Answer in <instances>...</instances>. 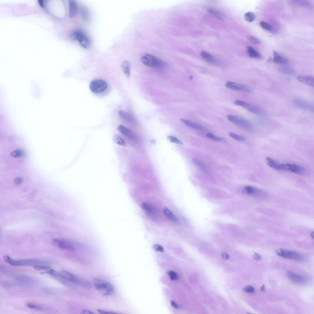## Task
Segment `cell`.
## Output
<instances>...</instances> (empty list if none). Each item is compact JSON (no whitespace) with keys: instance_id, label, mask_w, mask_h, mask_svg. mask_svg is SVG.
<instances>
[{"instance_id":"1","label":"cell","mask_w":314,"mask_h":314,"mask_svg":"<svg viewBox=\"0 0 314 314\" xmlns=\"http://www.w3.org/2000/svg\"><path fill=\"white\" fill-rule=\"evenodd\" d=\"M3 259L6 262L14 266L47 265L51 263V262L49 260L36 259L15 260L7 255L4 256Z\"/></svg>"},{"instance_id":"2","label":"cell","mask_w":314,"mask_h":314,"mask_svg":"<svg viewBox=\"0 0 314 314\" xmlns=\"http://www.w3.org/2000/svg\"><path fill=\"white\" fill-rule=\"evenodd\" d=\"M54 277L57 279H65L83 287L88 288L91 286V284L89 282L65 270H61L59 272H56Z\"/></svg>"},{"instance_id":"3","label":"cell","mask_w":314,"mask_h":314,"mask_svg":"<svg viewBox=\"0 0 314 314\" xmlns=\"http://www.w3.org/2000/svg\"><path fill=\"white\" fill-rule=\"evenodd\" d=\"M142 62L148 67L156 68H162L164 66V62L155 56L147 54L141 58Z\"/></svg>"},{"instance_id":"4","label":"cell","mask_w":314,"mask_h":314,"mask_svg":"<svg viewBox=\"0 0 314 314\" xmlns=\"http://www.w3.org/2000/svg\"><path fill=\"white\" fill-rule=\"evenodd\" d=\"M228 119L232 124L240 126L248 131L253 130V127L252 124L247 120L235 115H229L227 116Z\"/></svg>"},{"instance_id":"5","label":"cell","mask_w":314,"mask_h":314,"mask_svg":"<svg viewBox=\"0 0 314 314\" xmlns=\"http://www.w3.org/2000/svg\"><path fill=\"white\" fill-rule=\"evenodd\" d=\"M94 286L97 290L104 291V295H110L113 294L114 287L112 283L99 279L94 280Z\"/></svg>"},{"instance_id":"6","label":"cell","mask_w":314,"mask_h":314,"mask_svg":"<svg viewBox=\"0 0 314 314\" xmlns=\"http://www.w3.org/2000/svg\"><path fill=\"white\" fill-rule=\"evenodd\" d=\"M277 255L284 258L290 259L299 261H304L305 258L301 254L293 251L283 248H279L276 251Z\"/></svg>"},{"instance_id":"7","label":"cell","mask_w":314,"mask_h":314,"mask_svg":"<svg viewBox=\"0 0 314 314\" xmlns=\"http://www.w3.org/2000/svg\"><path fill=\"white\" fill-rule=\"evenodd\" d=\"M53 245L62 249L73 251H75L76 243L73 241L66 239L55 238L52 240Z\"/></svg>"},{"instance_id":"8","label":"cell","mask_w":314,"mask_h":314,"mask_svg":"<svg viewBox=\"0 0 314 314\" xmlns=\"http://www.w3.org/2000/svg\"><path fill=\"white\" fill-rule=\"evenodd\" d=\"M234 104L235 105L242 107L255 114L262 116L266 115V113L263 110L245 102L237 100L234 102Z\"/></svg>"},{"instance_id":"9","label":"cell","mask_w":314,"mask_h":314,"mask_svg":"<svg viewBox=\"0 0 314 314\" xmlns=\"http://www.w3.org/2000/svg\"><path fill=\"white\" fill-rule=\"evenodd\" d=\"M73 38L78 41L81 46L85 49H88L91 45L89 37L83 31L78 30L74 32L72 34Z\"/></svg>"},{"instance_id":"10","label":"cell","mask_w":314,"mask_h":314,"mask_svg":"<svg viewBox=\"0 0 314 314\" xmlns=\"http://www.w3.org/2000/svg\"><path fill=\"white\" fill-rule=\"evenodd\" d=\"M285 171H289L304 176H307L310 174L309 171L305 168L294 164H285Z\"/></svg>"},{"instance_id":"11","label":"cell","mask_w":314,"mask_h":314,"mask_svg":"<svg viewBox=\"0 0 314 314\" xmlns=\"http://www.w3.org/2000/svg\"><path fill=\"white\" fill-rule=\"evenodd\" d=\"M107 84L105 81L99 79L91 81L89 85L91 91L93 92L98 94L105 91L107 88Z\"/></svg>"},{"instance_id":"12","label":"cell","mask_w":314,"mask_h":314,"mask_svg":"<svg viewBox=\"0 0 314 314\" xmlns=\"http://www.w3.org/2000/svg\"><path fill=\"white\" fill-rule=\"evenodd\" d=\"M225 86L226 88L232 90L247 92H251V90L247 86L231 81H227L225 83Z\"/></svg>"},{"instance_id":"13","label":"cell","mask_w":314,"mask_h":314,"mask_svg":"<svg viewBox=\"0 0 314 314\" xmlns=\"http://www.w3.org/2000/svg\"><path fill=\"white\" fill-rule=\"evenodd\" d=\"M287 274L289 280L295 283L304 284L307 283V279L303 276L296 274L291 271H288Z\"/></svg>"},{"instance_id":"14","label":"cell","mask_w":314,"mask_h":314,"mask_svg":"<svg viewBox=\"0 0 314 314\" xmlns=\"http://www.w3.org/2000/svg\"><path fill=\"white\" fill-rule=\"evenodd\" d=\"M293 103L296 107L311 112H314L313 105L309 102L304 100L296 99L294 100Z\"/></svg>"},{"instance_id":"15","label":"cell","mask_w":314,"mask_h":314,"mask_svg":"<svg viewBox=\"0 0 314 314\" xmlns=\"http://www.w3.org/2000/svg\"><path fill=\"white\" fill-rule=\"evenodd\" d=\"M118 130L122 135L131 140L134 141H138V138L135 134L128 128L123 125H119L118 127Z\"/></svg>"},{"instance_id":"16","label":"cell","mask_w":314,"mask_h":314,"mask_svg":"<svg viewBox=\"0 0 314 314\" xmlns=\"http://www.w3.org/2000/svg\"><path fill=\"white\" fill-rule=\"evenodd\" d=\"M266 160L267 165L272 169L277 171H285V164L278 162L268 157H267Z\"/></svg>"},{"instance_id":"17","label":"cell","mask_w":314,"mask_h":314,"mask_svg":"<svg viewBox=\"0 0 314 314\" xmlns=\"http://www.w3.org/2000/svg\"><path fill=\"white\" fill-rule=\"evenodd\" d=\"M15 279L19 282L26 284H35L37 282L35 279L26 275H20L17 276Z\"/></svg>"},{"instance_id":"18","label":"cell","mask_w":314,"mask_h":314,"mask_svg":"<svg viewBox=\"0 0 314 314\" xmlns=\"http://www.w3.org/2000/svg\"><path fill=\"white\" fill-rule=\"evenodd\" d=\"M180 119L183 123L192 128L200 131H204L206 130L204 127L195 122L185 119Z\"/></svg>"},{"instance_id":"19","label":"cell","mask_w":314,"mask_h":314,"mask_svg":"<svg viewBox=\"0 0 314 314\" xmlns=\"http://www.w3.org/2000/svg\"><path fill=\"white\" fill-rule=\"evenodd\" d=\"M297 78L301 83L313 87H314L313 77L311 76H299Z\"/></svg>"},{"instance_id":"20","label":"cell","mask_w":314,"mask_h":314,"mask_svg":"<svg viewBox=\"0 0 314 314\" xmlns=\"http://www.w3.org/2000/svg\"><path fill=\"white\" fill-rule=\"evenodd\" d=\"M69 18H72L76 14L77 10V6L76 2L73 0L69 1Z\"/></svg>"},{"instance_id":"21","label":"cell","mask_w":314,"mask_h":314,"mask_svg":"<svg viewBox=\"0 0 314 314\" xmlns=\"http://www.w3.org/2000/svg\"><path fill=\"white\" fill-rule=\"evenodd\" d=\"M142 208L150 217H153L156 214V211L152 206L146 202L142 203Z\"/></svg>"},{"instance_id":"22","label":"cell","mask_w":314,"mask_h":314,"mask_svg":"<svg viewBox=\"0 0 314 314\" xmlns=\"http://www.w3.org/2000/svg\"><path fill=\"white\" fill-rule=\"evenodd\" d=\"M274 57L273 61L274 62L279 64H285L288 62V60L286 58L283 57L275 51L273 52Z\"/></svg>"},{"instance_id":"23","label":"cell","mask_w":314,"mask_h":314,"mask_svg":"<svg viewBox=\"0 0 314 314\" xmlns=\"http://www.w3.org/2000/svg\"><path fill=\"white\" fill-rule=\"evenodd\" d=\"M247 51L248 56L250 57L258 59H262L263 58L262 56L251 46H247Z\"/></svg>"},{"instance_id":"24","label":"cell","mask_w":314,"mask_h":314,"mask_svg":"<svg viewBox=\"0 0 314 314\" xmlns=\"http://www.w3.org/2000/svg\"><path fill=\"white\" fill-rule=\"evenodd\" d=\"M119 114L121 117L128 123L133 124L135 122L134 118L130 114L122 110H119Z\"/></svg>"},{"instance_id":"25","label":"cell","mask_w":314,"mask_h":314,"mask_svg":"<svg viewBox=\"0 0 314 314\" xmlns=\"http://www.w3.org/2000/svg\"><path fill=\"white\" fill-rule=\"evenodd\" d=\"M163 212L165 216L173 222L177 224L179 223L178 219L175 215L172 213L170 209L167 207H165L163 209Z\"/></svg>"},{"instance_id":"26","label":"cell","mask_w":314,"mask_h":314,"mask_svg":"<svg viewBox=\"0 0 314 314\" xmlns=\"http://www.w3.org/2000/svg\"><path fill=\"white\" fill-rule=\"evenodd\" d=\"M81 13L83 20L86 22H89L90 18L89 11L86 7L84 6L81 7Z\"/></svg>"},{"instance_id":"27","label":"cell","mask_w":314,"mask_h":314,"mask_svg":"<svg viewBox=\"0 0 314 314\" xmlns=\"http://www.w3.org/2000/svg\"><path fill=\"white\" fill-rule=\"evenodd\" d=\"M260 25L264 29L272 33H276V29L268 23L264 21H261L260 22Z\"/></svg>"},{"instance_id":"28","label":"cell","mask_w":314,"mask_h":314,"mask_svg":"<svg viewBox=\"0 0 314 314\" xmlns=\"http://www.w3.org/2000/svg\"><path fill=\"white\" fill-rule=\"evenodd\" d=\"M244 190L248 194L250 195H255L259 193L260 190L259 189L252 186H247L244 188Z\"/></svg>"},{"instance_id":"29","label":"cell","mask_w":314,"mask_h":314,"mask_svg":"<svg viewBox=\"0 0 314 314\" xmlns=\"http://www.w3.org/2000/svg\"><path fill=\"white\" fill-rule=\"evenodd\" d=\"M200 55L203 59L208 61L212 63H214L216 62V61L214 57L210 54L205 51H201Z\"/></svg>"},{"instance_id":"30","label":"cell","mask_w":314,"mask_h":314,"mask_svg":"<svg viewBox=\"0 0 314 314\" xmlns=\"http://www.w3.org/2000/svg\"><path fill=\"white\" fill-rule=\"evenodd\" d=\"M121 67L126 76L127 77H129L130 75V67L129 63L127 61H123L121 63Z\"/></svg>"},{"instance_id":"31","label":"cell","mask_w":314,"mask_h":314,"mask_svg":"<svg viewBox=\"0 0 314 314\" xmlns=\"http://www.w3.org/2000/svg\"><path fill=\"white\" fill-rule=\"evenodd\" d=\"M192 162L193 164L197 167L201 168L202 170L207 171V168L205 164L200 160L196 158H193Z\"/></svg>"},{"instance_id":"32","label":"cell","mask_w":314,"mask_h":314,"mask_svg":"<svg viewBox=\"0 0 314 314\" xmlns=\"http://www.w3.org/2000/svg\"><path fill=\"white\" fill-rule=\"evenodd\" d=\"M113 140L114 143L119 144L120 146L125 147L126 143L124 140L117 135H114L113 137Z\"/></svg>"},{"instance_id":"33","label":"cell","mask_w":314,"mask_h":314,"mask_svg":"<svg viewBox=\"0 0 314 314\" xmlns=\"http://www.w3.org/2000/svg\"><path fill=\"white\" fill-rule=\"evenodd\" d=\"M10 156L13 158H21L24 156V153L22 149H17L13 151L10 153Z\"/></svg>"},{"instance_id":"34","label":"cell","mask_w":314,"mask_h":314,"mask_svg":"<svg viewBox=\"0 0 314 314\" xmlns=\"http://www.w3.org/2000/svg\"><path fill=\"white\" fill-rule=\"evenodd\" d=\"M206 136L208 138L216 142H224L225 141V139L223 138L217 137L210 133H207Z\"/></svg>"},{"instance_id":"35","label":"cell","mask_w":314,"mask_h":314,"mask_svg":"<svg viewBox=\"0 0 314 314\" xmlns=\"http://www.w3.org/2000/svg\"><path fill=\"white\" fill-rule=\"evenodd\" d=\"M244 18L247 21L251 22H253L255 18V14L251 12L246 13L244 15Z\"/></svg>"},{"instance_id":"36","label":"cell","mask_w":314,"mask_h":314,"mask_svg":"<svg viewBox=\"0 0 314 314\" xmlns=\"http://www.w3.org/2000/svg\"><path fill=\"white\" fill-rule=\"evenodd\" d=\"M229 136L232 138H233L235 140L239 142H243L245 141V139L244 137L238 135L237 134L232 132H229Z\"/></svg>"},{"instance_id":"37","label":"cell","mask_w":314,"mask_h":314,"mask_svg":"<svg viewBox=\"0 0 314 314\" xmlns=\"http://www.w3.org/2000/svg\"><path fill=\"white\" fill-rule=\"evenodd\" d=\"M209 12L213 16L219 20H222L223 16L218 11L213 9H210L208 10Z\"/></svg>"},{"instance_id":"38","label":"cell","mask_w":314,"mask_h":314,"mask_svg":"<svg viewBox=\"0 0 314 314\" xmlns=\"http://www.w3.org/2000/svg\"><path fill=\"white\" fill-rule=\"evenodd\" d=\"M0 271L1 272L4 273L5 274H6L8 276H14V273L9 269L3 267V266H0Z\"/></svg>"},{"instance_id":"39","label":"cell","mask_w":314,"mask_h":314,"mask_svg":"<svg viewBox=\"0 0 314 314\" xmlns=\"http://www.w3.org/2000/svg\"><path fill=\"white\" fill-rule=\"evenodd\" d=\"M167 139L168 140V141H169L171 142L175 143L179 145H182L183 144V142L176 137L169 136L167 137Z\"/></svg>"},{"instance_id":"40","label":"cell","mask_w":314,"mask_h":314,"mask_svg":"<svg viewBox=\"0 0 314 314\" xmlns=\"http://www.w3.org/2000/svg\"><path fill=\"white\" fill-rule=\"evenodd\" d=\"M33 268L37 270H45L46 272L49 270L51 267L46 265H37L33 266Z\"/></svg>"},{"instance_id":"41","label":"cell","mask_w":314,"mask_h":314,"mask_svg":"<svg viewBox=\"0 0 314 314\" xmlns=\"http://www.w3.org/2000/svg\"><path fill=\"white\" fill-rule=\"evenodd\" d=\"M247 39L252 43L255 44H260L261 42L259 39L251 36H247Z\"/></svg>"},{"instance_id":"42","label":"cell","mask_w":314,"mask_h":314,"mask_svg":"<svg viewBox=\"0 0 314 314\" xmlns=\"http://www.w3.org/2000/svg\"><path fill=\"white\" fill-rule=\"evenodd\" d=\"M167 274L172 280L176 281L179 278L177 273L174 271H170L167 272Z\"/></svg>"},{"instance_id":"43","label":"cell","mask_w":314,"mask_h":314,"mask_svg":"<svg viewBox=\"0 0 314 314\" xmlns=\"http://www.w3.org/2000/svg\"><path fill=\"white\" fill-rule=\"evenodd\" d=\"M1 284L3 287L6 288H12L15 286L14 283L6 281H2Z\"/></svg>"},{"instance_id":"44","label":"cell","mask_w":314,"mask_h":314,"mask_svg":"<svg viewBox=\"0 0 314 314\" xmlns=\"http://www.w3.org/2000/svg\"><path fill=\"white\" fill-rule=\"evenodd\" d=\"M43 292L44 293L49 295H55L57 294V292L56 291L50 288H44L42 289Z\"/></svg>"},{"instance_id":"45","label":"cell","mask_w":314,"mask_h":314,"mask_svg":"<svg viewBox=\"0 0 314 314\" xmlns=\"http://www.w3.org/2000/svg\"><path fill=\"white\" fill-rule=\"evenodd\" d=\"M27 306L30 309L38 311H42L43 308L41 306L31 303L27 304Z\"/></svg>"},{"instance_id":"46","label":"cell","mask_w":314,"mask_h":314,"mask_svg":"<svg viewBox=\"0 0 314 314\" xmlns=\"http://www.w3.org/2000/svg\"><path fill=\"white\" fill-rule=\"evenodd\" d=\"M244 292L246 293L253 294L255 293L254 288L251 286H248L245 287L243 289Z\"/></svg>"},{"instance_id":"47","label":"cell","mask_w":314,"mask_h":314,"mask_svg":"<svg viewBox=\"0 0 314 314\" xmlns=\"http://www.w3.org/2000/svg\"><path fill=\"white\" fill-rule=\"evenodd\" d=\"M153 248L155 251H157L163 252H164V249L163 247L158 244H154L153 246Z\"/></svg>"},{"instance_id":"48","label":"cell","mask_w":314,"mask_h":314,"mask_svg":"<svg viewBox=\"0 0 314 314\" xmlns=\"http://www.w3.org/2000/svg\"><path fill=\"white\" fill-rule=\"evenodd\" d=\"M97 311L98 313L102 314H115L117 313L112 311H106L100 309L97 310Z\"/></svg>"},{"instance_id":"49","label":"cell","mask_w":314,"mask_h":314,"mask_svg":"<svg viewBox=\"0 0 314 314\" xmlns=\"http://www.w3.org/2000/svg\"><path fill=\"white\" fill-rule=\"evenodd\" d=\"M23 179L21 177H17L14 179V183L16 185H19L23 181Z\"/></svg>"},{"instance_id":"50","label":"cell","mask_w":314,"mask_h":314,"mask_svg":"<svg viewBox=\"0 0 314 314\" xmlns=\"http://www.w3.org/2000/svg\"><path fill=\"white\" fill-rule=\"evenodd\" d=\"M254 259L257 260H260L261 259V256L258 254L255 253L253 255Z\"/></svg>"},{"instance_id":"51","label":"cell","mask_w":314,"mask_h":314,"mask_svg":"<svg viewBox=\"0 0 314 314\" xmlns=\"http://www.w3.org/2000/svg\"><path fill=\"white\" fill-rule=\"evenodd\" d=\"M222 258L224 260H227L230 258L229 255L225 253H223L222 255Z\"/></svg>"},{"instance_id":"52","label":"cell","mask_w":314,"mask_h":314,"mask_svg":"<svg viewBox=\"0 0 314 314\" xmlns=\"http://www.w3.org/2000/svg\"><path fill=\"white\" fill-rule=\"evenodd\" d=\"M171 303L172 306L173 307L176 308H179V306L174 301H172Z\"/></svg>"},{"instance_id":"53","label":"cell","mask_w":314,"mask_h":314,"mask_svg":"<svg viewBox=\"0 0 314 314\" xmlns=\"http://www.w3.org/2000/svg\"><path fill=\"white\" fill-rule=\"evenodd\" d=\"M82 313L84 314H94V313L91 311L85 310H83L82 311Z\"/></svg>"},{"instance_id":"54","label":"cell","mask_w":314,"mask_h":314,"mask_svg":"<svg viewBox=\"0 0 314 314\" xmlns=\"http://www.w3.org/2000/svg\"><path fill=\"white\" fill-rule=\"evenodd\" d=\"M38 1V3L40 6L42 7H43L44 5L43 1H42V0H39Z\"/></svg>"},{"instance_id":"55","label":"cell","mask_w":314,"mask_h":314,"mask_svg":"<svg viewBox=\"0 0 314 314\" xmlns=\"http://www.w3.org/2000/svg\"><path fill=\"white\" fill-rule=\"evenodd\" d=\"M260 289L263 292H265V285L264 284L261 287Z\"/></svg>"},{"instance_id":"56","label":"cell","mask_w":314,"mask_h":314,"mask_svg":"<svg viewBox=\"0 0 314 314\" xmlns=\"http://www.w3.org/2000/svg\"><path fill=\"white\" fill-rule=\"evenodd\" d=\"M311 237H312L313 238H314V232H311Z\"/></svg>"}]
</instances>
